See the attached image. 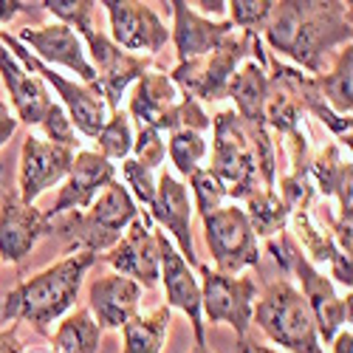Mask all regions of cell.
<instances>
[{"instance_id":"obj_1","label":"cell","mask_w":353,"mask_h":353,"mask_svg":"<svg viewBox=\"0 0 353 353\" xmlns=\"http://www.w3.org/2000/svg\"><path fill=\"white\" fill-rule=\"evenodd\" d=\"M272 51L288 57L308 74H325V57L350 46V3L345 0H280L263 32Z\"/></svg>"},{"instance_id":"obj_2","label":"cell","mask_w":353,"mask_h":353,"mask_svg":"<svg viewBox=\"0 0 353 353\" xmlns=\"http://www.w3.org/2000/svg\"><path fill=\"white\" fill-rule=\"evenodd\" d=\"M99 263V254L79 252L51 263L48 269L37 272L34 277L23 280L17 288L6 294L3 319L9 322H28L40 336H48L51 322L65 316V311L77 303L85 274Z\"/></svg>"},{"instance_id":"obj_3","label":"cell","mask_w":353,"mask_h":353,"mask_svg":"<svg viewBox=\"0 0 353 353\" xmlns=\"http://www.w3.org/2000/svg\"><path fill=\"white\" fill-rule=\"evenodd\" d=\"M46 12H51L60 23L71 26L79 32V40L85 51L94 57V71H97V88L102 91V99L108 105V113H116L122 105V94L128 88L150 71V57L144 54H128L116 46L110 37L97 32L91 17L99 3L94 0H46L40 3Z\"/></svg>"},{"instance_id":"obj_4","label":"cell","mask_w":353,"mask_h":353,"mask_svg":"<svg viewBox=\"0 0 353 353\" xmlns=\"http://www.w3.org/2000/svg\"><path fill=\"white\" fill-rule=\"evenodd\" d=\"M139 218V207L122 181L108 184L88 210H71L51 218V234L60 241L65 257L91 252L105 254L119 243L122 232Z\"/></svg>"},{"instance_id":"obj_5","label":"cell","mask_w":353,"mask_h":353,"mask_svg":"<svg viewBox=\"0 0 353 353\" xmlns=\"http://www.w3.org/2000/svg\"><path fill=\"white\" fill-rule=\"evenodd\" d=\"M266 249L274 254L277 266L283 272H288V274H294L300 280V285H303L300 294H303V300L311 308L319 342H334V336L345 328V322L350 325V294L347 297H339L334 283L303 254V249L294 243L288 229L280 232V241L269 238Z\"/></svg>"},{"instance_id":"obj_6","label":"cell","mask_w":353,"mask_h":353,"mask_svg":"<svg viewBox=\"0 0 353 353\" xmlns=\"http://www.w3.org/2000/svg\"><path fill=\"white\" fill-rule=\"evenodd\" d=\"M252 322H257V328L288 353H325L308 303L288 280H274L263 288L254 300Z\"/></svg>"},{"instance_id":"obj_7","label":"cell","mask_w":353,"mask_h":353,"mask_svg":"<svg viewBox=\"0 0 353 353\" xmlns=\"http://www.w3.org/2000/svg\"><path fill=\"white\" fill-rule=\"evenodd\" d=\"M0 46L9 48L14 60L28 71V74H34L40 77L43 82H48L57 94H60L63 99V108L68 113V119L74 125V130H79L85 139H97L99 130L105 128L108 122V105L102 99V91L97 85H85V82H74V79H65L63 74H57L51 65L40 63L37 57L28 51L26 46H20L14 40V34H9L6 28H0Z\"/></svg>"},{"instance_id":"obj_8","label":"cell","mask_w":353,"mask_h":353,"mask_svg":"<svg viewBox=\"0 0 353 353\" xmlns=\"http://www.w3.org/2000/svg\"><path fill=\"white\" fill-rule=\"evenodd\" d=\"M226 187L232 201H243L260 187L257 156L249 130L234 110H221L212 116V167Z\"/></svg>"},{"instance_id":"obj_9","label":"cell","mask_w":353,"mask_h":353,"mask_svg":"<svg viewBox=\"0 0 353 353\" xmlns=\"http://www.w3.org/2000/svg\"><path fill=\"white\" fill-rule=\"evenodd\" d=\"M252 46H254V37L246 32L229 34L215 51L201 57V60L179 63L172 68V74H167V77L175 88H181L192 99L221 102V99H226L232 77L238 74L246 57H252Z\"/></svg>"},{"instance_id":"obj_10","label":"cell","mask_w":353,"mask_h":353,"mask_svg":"<svg viewBox=\"0 0 353 353\" xmlns=\"http://www.w3.org/2000/svg\"><path fill=\"white\" fill-rule=\"evenodd\" d=\"M203 238L215 260V272L234 277L243 269L260 266V246L252 223L238 203H229L210 215H203Z\"/></svg>"},{"instance_id":"obj_11","label":"cell","mask_w":353,"mask_h":353,"mask_svg":"<svg viewBox=\"0 0 353 353\" xmlns=\"http://www.w3.org/2000/svg\"><path fill=\"white\" fill-rule=\"evenodd\" d=\"M201 272V311L212 325L226 322L238 336L249 334L254 300H257V283L252 277H229L215 272L212 266H198Z\"/></svg>"},{"instance_id":"obj_12","label":"cell","mask_w":353,"mask_h":353,"mask_svg":"<svg viewBox=\"0 0 353 353\" xmlns=\"http://www.w3.org/2000/svg\"><path fill=\"white\" fill-rule=\"evenodd\" d=\"M99 263L122 274L136 280L141 288H156L161 277V260H159V241H156V229L150 215H139L119 238L113 249L99 254Z\"/></svg>"},{"instance_id":"obj_13","label":"cell","mask_w":353,"mask_h":353,"mask_svg":"<svg viewBox=\"0 0 353 353\" xmlns=\"http://www.w3.org/2000/svg\"><path fill=\"white\" fill-rule=\"evenodd\" d=\"M14 40L20 46H26L28 51H34V57L46 65H63L68 71H74L85 85H97V71L88 63V51L79 40V34L71 26L54 20L48 26H26L14 34Z\"/></svg>"},{"instance_id":"obj_14","label":"cell","mask_w":353,"mask_h":353,"mask_svg":"<svg viewBox=\"0 0 353 353\" xmlns=\"http://www.w3.org/2000/svg\"><path fill=\"white\" fill-rule=\"evenodd\" d=\"M102 6L110 20V40L122 51H144L147 57H153L167 46L170 28L147 3H139V0H105Z\"/></svg>"},{"instance_id":"obj_15","label":"cell","mask_w":353,"mask_h":353,"mask_svg":"<svg viewBox=\"0 0 353 353\" xmlns=\"http://www.w3.org/2000/svg\"><path fill=\"white\" fill-rule=\"evenodd\" d=\"M71 164H74V150L28 133L23 139V150H20L17 198L32 207L46 190H51L54 184H60L65 179Z\"/></svg>"},{"instance_id":"obj_16","label":"cell","mask_w":353,"mask_h":353,"mask_svg":"<svg viewBox=\"0 0 353 353\" xmlns=\"http://www.w3.org/2000/svg\"><path fill=\"white\" fill-rule=\"evenodd\" d=\"M159 241V260H161V277L164 294H167V308H179L190 316V325L195 334V345H207V334H203V311H201V283L187 266V260L179 254L167 238V232H156Z\"/></svg>"},{"instance_id":"obj_17","label":"cell","mask_w":353,"mask_h":353,"mask_svg":"<svg viewBox=\"0 0 353 353\" xmlns=\"http://www.w3.org/2000/svg\"><path fill=\"white\" fill-rule=\"evenodd\" d=\"M46 234H51V218L34 203H23L17 192H6L0 201V260L23 263Z\"/></svg>"},{"instance_id":"obj_18","label":"cell","mask_w":353,"mask_h":353,"mask_svg":"<svg viewBox=\"0 0 353 353\" xmlns=\"http://www.w3.org/2000/svg\"><path fill=\"white\" fill-rule=\"evenodd\" d=\"M113 181H116V167L105 156H99L97 150H79L74 153V164L65 175V184L46 215L57 218L71 210H88L97 201V195Z\"/></svg>"},{"instance_id":"obj_19","label":"cell","mask_w":353,"mask_h":353,"mask_svg":"<svg viewBox=\"0 0 353 353\" xmlns=\"http://www.w3.org/2000/svg\"><path fill=\"white\" fill-rule=\"evenodd\" d=\"M150 221H159L172 238L179 243V254L187 260V266H201L198 263V252H195V241H192V201L187 187L175 179L172 172H161L156 175V201L150 207Z\"/></svg>"},{"instance_id":"obj_20","label":"cell","mask_w":353,"mask_h":353,"mask_svg":"<svg viewBox=\"0 0 353 353\" xmlns=\"http://www.w3.org/2000/svg\"><path fill=\"white\" fill-rule=\"evenodd\" d=\"M170 9H172L170 40L175 43V51H179V63L201 60V57L215 51L229 34H234V26L229 20L201 17L184 0H172Z\"/></svg>"},{"instance_id":"obj_21","label":"cell","mask_w":353,"mask_h":353,"mask_svg":"<svg viewBox=\"0 0 353 353\" xmlns=\"http://www.w3.org/2000/svg\"><path fill=\"white\" fill-rule=\"evenodd\" d=\"M141 285L122 274H102L88 288V311L102 331H122L128 319L139 314Z\"/></svg>"},{"instance_id":"obj_22","label":"cell","mask_w":353,"mask_h":353,"mask_svg":"<svg viewBox=\"0 0 353 353\" xmlns=\"http://www.w3.org/2000/svg\"><path fill=\"white\" fill-rule=\"evenodd\" d=\"M269 68H272L269 79L280 88V91H285L294 102H297V108H300L303 113L316 116V119L325 125L339 141H347V144H350L353 119L336 116V113L325 105V99H322L314 77H308V74H303V71H297V68H291V65H285V63H280V57H269Z\"/></svg>"},{"instance_id":"obj_23","label":"cell","mask_w":353,"mask_h":353,"mask_svg":"<svg viewBox=\"0 0 353 353\" xmlns=\"http://www.w3.org/2000/svg\"><path fill=\"white\" fill-rule=\"evenodd\" d=\"M314 195H316V190L305 192V198L291 210L288 221L294 223V229H297L300 241H303V249H305L314 260H319V263H331V277H334L336 283H342V285L350 288V285H353L350 254H345V252L336 246V241L331 238V234L314 221V212H311V210H314Z\"/></svg>"},{"instance_id":"obj_24","label":"cell","mask_w":353,"mask_h":353,"mask_svg":"<svg viewBox=\"0 0 353 353\" xmlns=\"http://www.w3.org/2000/svg\"><path fill=\"white\" fill-rule=\"evenodd\" d=\"M0 77H3V85L9 91V99L14 105V116L17 122H26L28 128H34L46 119L48 108L54 105L51 102V94L48 88L40 77L28 74L14 57L9 48L0 46Z\"/></svg>"},{"instance_id":"obj_25","label":"cell","mask_w":353,"mask_h":353,"mask_svg":"<svg viewBox=\"0 0 353 353\" xmlns=\"http://www.w3.org/2000/svg\"><path fill=\"white\" fill-rule=\"evenodd\" d=\"M308 175H311L314 190H319L322 195L336 198V221L350 226V218H353V198H350L353 164H350V159L342 156V144L331 141L328 147H322L308 164Z\"/></svg>"},{"instance_id":"obj_26","label":"cell","mask_w":353,"mask_h":353,"mask_svg":"<svg viewBox=\"0 0 353 353\" xmlns=\"http://www.w3.org/2000/svg\"><path fill=\"white\" fill-rule=\"evenodd\" d=\"M181 102V91L170 82L167 74L147 71L136 79V91L130 97V116L139 122V128H153V130H170V116L175 105Z\"/></svg>"},{"instance_id":"obj_27","label":"cell","mask_w":353,"mask_h":353,"mask_svg":"<svg viewBox=\"0 0 353 353\" xmlns=\"http://www.w3.org/2000/svg\"><path fill=\"white\" fill-rule=\"evenodd\" d=\"M272 91L269 82V68H263L257 63H243L238 74L232 77L226 97L234 99V113L241 116V122L246 125L249 133H263L266 128V99Z\"/></svg>"},{"instance_id":"obj_28","label":"cell","mask_w":353,"mask_h":353,"mask_svg":"<svg viewBox=\"0 0 353 353\" xmlns=\"http://www.w3.org/2000/svg\"><path fill=\"white\" fill-rule=\"evenodd\" d=\"M172 308L159 305L150 314H136L122 325V353H161Z\"/></svg>"},{"instance_id":"obj_29","label":"cell","mask_w":353,"mask_h":353,"mask_svg":"<svg viewBox=\"0 0 353 353\" xmlns=\"http://www.w3.org/2000/svg\"><path fill=\"white\" fill-rule=\"evenodd\" d=\"M243 212L252 223V232H254V238H272V234L283 232L285 223H288V215L291 210L283 203V198L277 195V190L272 187H257L254 192H249L243 198Z\"/></svg>"},{"instance_id":"obj_30","label":"cell","mask_w":353,"mask_h":353,"mask_svg":"<svg viewBox=\"0 0 353 353\" xmlns=\"http://www.w3.org/2000/svg\"><path fill=\"white\" fill-rule=\"evenodd\" d=\"M316 79V88L322 99H325V105L336 113V116H345V119H350V110H353V46H342V51L336 54L334 60V68L328 74H319L314 77Z\"/></svg>"},{"instance_id":"obj_31","label":"cell","mask_w":353,"mask_h":353,"mask_svg":"<svg viewBox=\"0 0 353 353\" xmlns=\"http://www.w3.org/2000/svg\"><path fill=\"white\" fill-rule=\"evenodd\" d=\"M102 339V328L97 325V319L91 316L88 308H77L68 314L60 328L51 336V350L54 353H97Z\"/></svg>"},{"instance_id":"obj_32","label":"cell","mask_w":353,"mask_h":353,"mask_svg":"<svg viewBox=\"0 0 353 353\" xmlns=\"http://www.w3.org/2000/svg\"><path fill=\"white\" fill-rule=\"evenodd\" d=\"M97 144H99V156H105L108 161H113V159H119V161H125L128 156H130V150H133V128H130V113L128 110H116V113H110L108 116V122H105V128L99 130V136H97Z\"/></svg>"},{"instance_id":"obj_33","label":"cell","mask_w":353,"mask_h":353,"mask_svg":"<svg viewBox=\"0 0 353 353\" xmlns=\"http://www.w3.org/2000/svg\"><path fill=\"white\" fill-rule=\"evenodd\" d=\"M167 150H170L175 170H179L184 179H190L198 170L201 159L207 156V139H203V133H195V130H172Z\"/></svg>"},{"instance_id":"obj_34","label":"cell","mask_w":353,"mask_h":353,"mask_svg":"<svg viewBox=\"0 0 353 353\" xmlns=\"http://www.w3.org/2000/svg\"><path fill=\"white\" fill-rule=\"evenodd\" d=\"M190 187H192V195H195V203L192 210H198V215H210L215 210L223 207V201L229 198L226 195V187L218 175L210 170V167H198L192 175H190Z\"/></svg>"},{"instance_id":"obj_35","label":"cell","mask_w":353,"mask_h":353,"mask_svg":"<svg viewBox=\"0 0 353 353\" xmlns=\"http://www.w3.org/2000/svg\"><path fill=\"white\" fill-rule=\"evenodd\" d=\"M229 6V23L238 26L241 32L252 34V37H260L266 32V23L272 17V9H274V0H232Z\"/></svg>"},{"instance_id":"obj_36","label":"cell","mask_w":353,"mask_h":353,"mask_svg":"<svg viewBox=\"0 0 353 353\" xmlns=\"http://www.w3.org/2000/svg\"><path fill=\"white\" fill-rule=\"evenodd\" d=\"M130 153H133L130 159H136L139 164H144L147 170L156 172L167 159V141L153 128H139V133L133 136V150Z\"/></svg>"},{"instance_id":"obj_37","label":"cell","mask_w":353,"mask_h":353,"mask_svg":"<svg viewBox=\"0 0 353 353\" xmlns=\"http://www.w3.org/2000/svg\"><path fill=\"white\" fill-rule=\"evenodd\" d=\"M122 175H125V187L130 195H136L147 210L153 207V201H156V172L153 170H147L144 164H139L136 159H125L122 161Z\"/></svg>"},{"instance_id":"obj_38","label":"cell","mask_w":353,"mask_h":353,"mask_svg":"<svg viewBox=\"0 0 353 353\" xmlns=\"http://www.w3.org/2000/svg\"><path fill=\"white\" fill-rule=\"evenodd\" d=\"M40 128H43V133H46V141H51V144L68 147V150H74V147L79 144V141H77V130H74V125H71V119H68L65 108L57 105V102L48 108V113H46V119L40 122Z\"/></svg>"},{"instance_id":"obj_39","label":"cell","mask_w":353,"mask_h":353,"mask_svg":"<svg viewBox=\"0 0 353 353\" xmlns=\"http://www.w3.org/2000/svg\"><path fill=\"white\" fill-rule=\"evenodd\" d=\"M40 3H20V0H0V23H12L17 14H28V12H40Z\"/></svg>"},{"instance_id":"obj_40","label":"cell","mask_w":353,"mask_h":353,"mask_svg":"<svg viewBox=\"0 0 353 353\" xmlns=\"http://www.w3.org/2000/svg\"><path fill=\"white\" fill-rule=\"evenodd\" d=\"M17 116L9 110V105L3 102V99H0V147H3L12 136H14V130H17Z\"/></svg>"},{"instance_id":"obj_41","label":"cell","mask_w":353,"mask_h":353,"mask_svg":"<svg viewBox=\"0 0 353 353\" xmlns=\"http://www.w3.org/2000/svg\"><path fill=\"white\" fill-rule=\"evenodd\" d=\"M0 353H23V342H20L17 325L0 331Z\"/></svg>"},{"instance_id":"obj_42","label":"cell","mask_w":353,"mask_h":353,"mask_svg":"<svg viewBox=\"0 0 353 353\" xmlns=\"http://www.w3.org/2000/svg\"><path fill=\"white\" fill-rule=\"evenodd\" d=\"M232 353H283V350H274V347H269V345H260V342H254L249 334L246 336H238V342H234V350Z\"/></svg>"},{"instance_id":"obj_43","label":"cell","mask_w":353,"mask_h":353,"mask_svg":"<svg viewBox=\"0 0 353 353\" xmlns=\"http://www.w3.org/2000/svg\"><path fill=\"white\" fill-rule=\"evenodd\" d=\"M192 6H198L195 12L203 17V14H223L226 12V3H223V0H212V3H210V0H201V3H192Z\"/></svg>"},{"instance_id":"obj_44","label":"cell","mask_w":353,"mask_h":353,"mask_svg":"<svg viewBox=\"0 0 353 353\" xmlns=\"http://www.w3.org/2000/svg\"><path fill=\"white\" fill-rule=\"evenodd\" d=\"M350 350H353V334H350V328H342L334 336V353H350Z\"/></svg>"},{"instance_id":"obj_45","label":"cell","mask_w":353,"mask_h":353,"mask_svg":"<svg viewBox=\"0 0 353 353\" xmlns=\"http://www.w3.org/2000/svg\"><path fill=\"white\" fill-rule=\"evenodd\" d=\"M190 353H212V350H210V347H207V345H195V347H192V350H190Z\"/></svg>"},{"instance_id":"obj_46","label":"cell","mask_w":353,"mask_h":353,"mask_svg":"<svg viewBox=\"0 0 353 353\" xmlns=\"http://www.w3.org/2000/svg\"><path fill=\"white\" fill-rule=\"evenodd\" d=\"M3 164H6V161H3V159H0V181H3V170H6Z\"/></svg>"}]
</instances>
